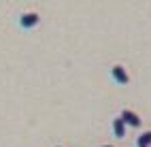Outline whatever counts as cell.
<instances>
[{
  "instance_id": "6da1fadb",
  "label": "cell",
  "mask_w": 151,
  "mask_h": 147,
  "mask_svg": "<svg viewBox=\"0 0 151 147\" xmlns=\"http://www.w3.org/2000/svg\"><path fill=\"white\" fill-rule=\"evenodd\" d=\"M38 22H41V15H38L36 11H26V13L19 15V19H17V24H19L22 30H32V28L38 26Z\"/></svg>"
},
{
  "instance_id": "7a4b0ae2",
  "label": "cell",
  "mask_w": 151,
  "mask_h": 147,
  "mask_svg": "<svg viewBox=\"0 0 151 147\" xmlns=\"http://www.w3.org/2000/svg\"><path fill=\"white\" fill-rule=\"evenodd\" d=\"M111 79H113L117 85H128L130 83V75H128V71L122 64H115V66H111Z\"/></svg>"
},
{
  "instance_id": "3957f363",
  "label": "cell",
  "mask_w": 151,
  "mask_h": 147,
  "mask_svg": "<svg viewBox=\"0 0 151 147\" xmlns=\"http://www.w3.org/2000/svg\"><path fill=\"white\" fill-rule=\"evenodd\" d=\"M119 117L126 122V126H130V128H140L143 126V120H140V115L134 113V111H130V109H124L122 113H119Z\"/></svg>"
},
{
  "instance_id": "277c9868",
  "label": "cell",
  "mask_w": 151,
  "mask_h": 147,
  "mask_svg": "<svg viewBox=\"0 0 151 147\" xmlns=\"http://www.w3.org/2000/svg\"><path fill=\"white\" fill-rule=\"evenodd\" d=\"M126 130H128L126 122L117 115L115 120H113V134H115V139H126Z\"/></svg>"
},
{
  "instance_id": "5b68a950",
  "label": "cell",
  "mask_w": 151,
  "mask_h": 147,
  "mask_svg": "<svg viewBox=\"0 0 151 147\" xmlns=\"http://www.w3.org/2000/svg\"><path fill=\"white\" fill-rule=\"evenodd\" d=\"M136 147H151V130H145L136 136Z\"/></svg>"
},
{
  "instance_id": "8992f818",
  "label": "cell",
  "mask_w": 151,
  "mask_h": 147,
  "mask_svg": "<svg viewBox=\"0 0 151 147\" xmlns=\"http://www.w3.org/2000/svg\"><path fill=\"white\" fill-rule=\"evenodd\" d=\"M102 147H113V145H102Z\"/></svg>"
},
{
  "instance_id": "52a82bcc",
  "label": "cell",
  "mask_w": 151,
  "mask_h": 147,
  "mask_svg": "<svg viewBox=\"0 0 151 147\" xmlns=\"http://www.w3.org/2000/svg\"><path fill=\"white\" fill-rule=\"evenodd\" d=\"M58 147H60V145H58Z\"/></svg>"
}]
</instances>
